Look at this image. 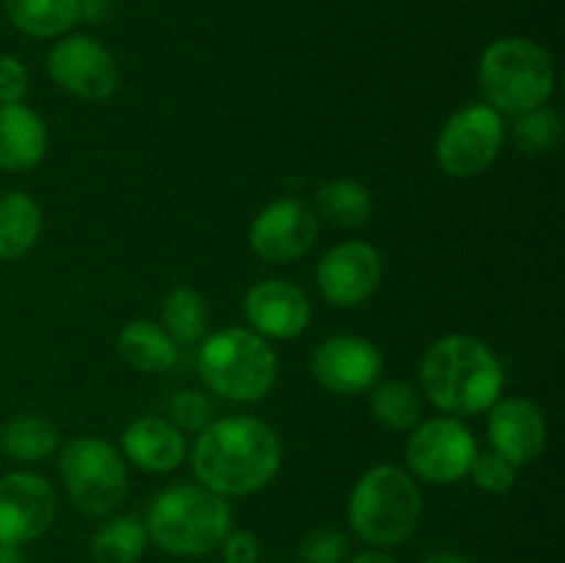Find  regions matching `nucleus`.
I'll use <instances>...</instances> for the list:
<instances>
[{
  "instance_id": "1",
  "label": "nucleus",
  "mask_w": 565,
  "mask_h": 563,
  "mask_svg": "<svg viewBox=\"0 0 565 563\" xmlns=\"http://www.w3.org/2000/svg\"><path fill=\"white\" fill-rule=\"evenodd\" d=\"M285 445L265 419L235 414L213 419L193 445V475L221 497H248L265 489L281 469Z\"/></svg>"
},
{
  "instance_id": "2",
  "label": "nucleus",
  "mask_w": 565,
  "mask_h": 563,
  "mask_svg": "<svg viewBox=\"0 0 565 563\" xmlns=\"http://www.w3.org/2000/svg\"><path fill=\"white\" fill-rule=\"evenodd\" d=\"M419 381L428 401L447 417H475L500 401L505 370L500 357L472 334H447L425 351Z\"/></svg>"
},
{
  "instance_id": "3",
  "label": "nucleus",
  "mask_w": 565,
  "mask_h": 563,
  "mask_svg": "<svg viewBox=\"0 0 565 563\" xmlns=\"http://www.w3.org/2000/svg\"><path fill=\"white\" fill-rule=\"evenodd\" d=\"M147 533L160 550L182 557L210 555L232 530V506L202 484L160 491L147 511Z\"/></svg>"
},
{
  "instance_id": "4",
  "label": "nucleus",
  "mask_w": 565,
  "mask_h": 563,
  "mask_svg": "<svg viewBox=\"0 0 565 563\" xmlns=\"http://www.w3.org/2000/svg\"><path fill=\"white\" fill-rule=\"evenodd\" d=\"M196 370L204 386L235 403L263 401L279 379V357L257 331L230 326L199 342Z\"/></svg>"
},
{
  "instance_id": "5",
  "label": "nucleus",
  "mask_w": 565,
  "mask_h": 563,
  "mask_svg": "<svg viewBox=\"0 0 565 563\" xmlns=\"http://www.w3.org/2000/svg\"><path fill=\"white\" fill-rule=\"evenodd\" d=\"M423 495L406 469L379 464L356 480L348 502L351 528L364 544L395 546L417 530Z\"/></svg>"
},
{
  "instance_id": "6",
  "label": "nucleus",
  "mask_w": 565,
  "mask_h": 563,
  "mask_svg": "<svg viewBox=\"0 0 565 563\" xmlns=\"http://www.w3.org/2000/svg\"><path fill=\"white\" fill-rule=\"evenodd\" d=\"M480 86L486 103L500 114H527L555 92V61L533 39H497L480 55Z\"/></svg>"
},
{
  "instance_id": "7",
  "label": "nucleus",
  "mask_w": 565,
  "mask_h": 563,
  "mask_svg": "<svg viewBox=\"0 0 565 563\" xmlns=\"http://www.w3.org/2000/svg\"><path fill=\"white\" fill-rule=\"evenodd\" d=\"M61 480L75 508L86 517H108L127 497L121 453L99 436H77L61 447Z\"/></svg>"
},
{
  "instance_id": "8",
  "label": "nucleus",
  "mask_w": 565,
  "mask_h": 563,
  "mask_svg": "<svg viewBox=\"0 0 565 563\" xmlns=\"http://www.w3.org/2000/svg\"><path fill=\"white\" fill-rule=\"evenodd\" d=\"M505 144V121L489 103H469L445 121L436 138V160L441 171L458 180L478 177L500 158Z\"/></svg>"
},
{
  "instance_id": "9",
  "label": "nucleus",
  "mask_w": 565,
  "mask_h": 563,
  "mask_svg": "<svg viewBox=\"0 0 565 563\" xmlns=\"http://www.w3.org/2000/svg\"><path fill=\"white\" fill-rule=\"evenodd\" d=\"M478 442L458 417H434L414 425L406 442V464L414 478L425 484H456L469 475Z\"/></svg>"
},
{
  "instance_id": "10",
  "label": "nucleus",
  "mask_w": 565,
  "mask_h": 563,
  "mask_svg": "<svg viewBox=\"0 0 565 563\" xmlns=\"http://www.w3.org/2000/svg\"><path fill=\"white\" fill-rule=\"evenodd\" d=\"M47 72L64 92L86 103H103L119 88L114 53L86 33H66L50 47Z\"/></svg>"
},
{
  "instance_id": "11",
  "label": "nucleus",
  "mask_w": 565,
  "mask_h": 563,
  "mask_svg": "<svg viewBox=\"0 0 565 563\" xmlns=\"http://www.w3.org/2000/svg\"><path fill=\"white\" fill-rule=\"evenodd\" d=\"M320 219L301 199H276L257 213L248 230V246L259 259L274 265L303 257L318 241Z\"/></svg>"
},
{
  "instance_id": "12",
  "label": "nucleus",
  "mask_w": 565,
  "mask_h": 563,
  "mask_svg": "<svg viewBox=\"0 0 565 563\" xmlns=\"http://www.w3.org/2000/svg\"><path fill=\"white\" fill-rule=\"evenodd\" d=\"M58 513L55 489L36 472L0 475V544L22 546L50 530Z\"/></svg>"
},
{
  "instance_id": "13",
  "label": "nucleus",
  "mask_w": 565,
  "mask_h": 563,
  "mask_svg": "<svg viewBox=\"0 0 565 563\" xmlns=\"http://www.w3.org/2000/svg\"><path fill=\"white\" fill-rule=\"evenodd\" d=\"M315 381L331 395H364L379 384L384 357L375 342L356 334H337L320 342L312 353Z\"/></svg>"
},
{
  "instance_id": "14",
  "label": "nucleus",
  "mask_w": 565,
  "mask_h": 563,
  "mask_svg": "<svg viewBox=\"0 0 565 563\" xmlns=\"http://www.w3.org/2000/svg\"><path fill=\"white\" fill-rule=\"evenodd\" d=\"M384 263L379 248L364 241H348L323 254L315 279L320 293L334 307H359L367 301L381 285Z\"/></svg>"
},
{
  "instance_id": "15",
  "label": "nucleus",
  "mask_w": 565,
  "mask_h": 563,
  "mask_svg": "<svg viewBox=\"0 0 565 563\" xmlns=\"http://www.w3.org/2000/svg\"><path fill=\"white\" fill-rule=\"evenodd\" d=\"M248 326L265 340H292L312 320L307 293L287 279H263L248 287L243 298Z\"/></svg>"
},
{
  "instance_id": "16",
  "label": "nucleus",
  "mask_w": 565,
  "mask_h": 563,
  "mask_svg": "<svg viewBox=\"0 0 565 563\" xmlns=\"http://www.w3.org/2000/svg\"><path fill=\"white\" fill-rule=\"evenodd\" d=\"M489 439L500 456L524 467L546 447V417L527 397H505L489 408Z\"/></svg>"
},
{
  "instance_id": "17",
  "label": "nucleus",
  "mask_w": 565,
  "mask_h": 563,
  "mask_svg": "<svg viewBox=\"0 0 565 563\" xmlns=\"http://www.w3.org/2000/svg\"><path fill=\"white\" fill-rule=\"evenodd\" d=\"M121 450L132 467L143 472H174L188 456L182 431L166 417H138L121 434Z\"/></svg>"
},
{
  "instance_id": "18",
  "label": "nucleus",
  "mask_w": 565,
  "mask_h": 563,
  "mask_svg": "<svg viewBox=\"0 0 565 563\" xmlns=\"http://www.w3.org/2000/svg\"><path fill=\"white\" fill-rule=\"evenodd\" d=\"M47 152V125L28 105H0V169L28 171Z\"/></svg>"
},
{
  "instance_id": "19",
  "label": "nucleus",
  "mask_w": 565,
  "mask_h": 563,
  "mask_svg": "<svg viewBox=\"0 0 565 563\" xmlns=\"http://www.w3.org/2000/svg\"><path fill=\"white\" fill-rule=\"evenodd\" d=\"M119 353L138 373H169L180 362V348L166 334V329L152 320H130L119 331Z\"/></svg>"
},
{
  "instance_id": "20",
  "label": "nucleus",
  "mask_w": 565,
  "mask_h": 563,
  "mask_svg": "<svg viewBox=\"0 0 565 563\" xmlns=\"http://www.w3.org/2000/svg\"><path fill=\"white\" fill-rule=\"evenodd\" d=\"M11 25L33 39H61L81 22L77 0H3Z\"/></svg>"
},
{
  "instance_id": "21",
  "label": "nucleus",
  "mask_w": 565,
  "mask_h": 563,
  "mask_svg": "<svg viewBox=\"0 0 565 563\" xmlns=\"http://www.w3.org/2000/svg\"><path fill=\"white\" fill-rule=\"evenodd\" d=\"M61 434L55 423L42 414H17L9 423L0 425V450L20 464L47 461L58 450Z\"/></svg>"
},
{
  "instance_id": "22",
  "label": "nucleus",
  "mask_w": 565,
  "mask_h": 563,
  "mask_svg": "<svg viewBox=\"0 0 565 563\" xmlns=\"http://www.w3.org/2000/svg\"><path fill=\"white\" fill-rule=\"evenodd\" d=\"M42 235V208L22 191L0 196V259H20Z\"/></svg>"
},
{
  "instance_id": "23",
  "label": "nucleus",
  "mask_w": 565,
  "mask_h": 563,
  "mask_svg": "<svg viewBox=\"0 0 565 563\" xmlns=\"http://www.w3.org/2000/svg\"><path fill=\"white\" fill-rule=\"evenodd\" d=\"M315 213L326 224L353 230L373 215V193L356 180H331L315 193Z\"/></svg>"
},
{
  "instance_id": "24",
  "label": "nucleus",
  "mask_w": 565,
  "mask_h": 563,
  "mask_svg": "<svg viewBox=\"0 0 565 563\" xmlns=\"http://www.w3.org/2000/svg\"><path fill=\"white\" fill-rule=\"evenodd\" d=\"M160 326L177 346H196L207 337L210 307L193 287H174L160 307Z\"/></svg>"
},
{
  "instance_id": "25",
  "label": "nucleus",
  "mask_w": 565,
  "mask_h": 563,
  "mask_svg": "<svg viewBox=\"0 0 565 563\" xmlns=\"http://www.w3.org/2000/svg\"><path fill=\"white\" fill-rule=\"evenodd\" d=\"M147 524L138 517H114L92 535L94 563H138L147 550Z\"/></svg>"
},
{
  "instance_id": "26",
  "label": "nucleus",
  "mask_w": 565,
  "mask_h": 563,
  "mask_svg": "<svg viewBox=\"0 0 565 563\" xmlns=\"http://www.w3.org/2000/svg\"><path fill=\"white\" fill-rule=\"evenodd\" d=\"M370 412L386 431H412L423 414V401L408 381H379L370 390Z\"/></svg>"
},
{
  "instance_id": "27",
  "label": "nucleus",
  "mask_w": 565,
  "mask_h": 563,
  "mask_svg": "<svg viewBox=\"0 0 565 563\" xmlns=\"http://www.w3.org/2000/svg\"><path fill=\"white\" fill-rule=\"evenodd\" d=\"M513 147L530 158H544V155L555 152L563 141V121L552 108L541 105V108L519 114L511 127Z\"/></svg>"
},
{
  "instance_id": "28",
  "label": "nucleus",
  "mask_w": 565,
  "mask_h": 563,
  "mask_svg": "<svg viewBox=\"0 0 565 563\" xmlns=\"http://www.w3.org/2000/svg\"><path fill=\"white\" fill-rule=\"evenodd\" d=\"M169 412L171 423L180 431H191V434H202L215 419L213 401L199 390H177L169 401Z\"/></svg>"
},
{
  "instance_id": "29",
  "label": "nucleus",
  "mask_w": 565,
  "mask_h": 563,
  "mask_svg": "<svg viewBox=\"0 0 565 563\" xmlns=\"http://www.w3.org/2000/svg\"><path fill=\"white\" fill-rule=\"evenodd\" d=\"M469 475H472V480L483 491H491V495H505L508 489L516 486L519 467L508 461L505 456H500L497 450H489L475 456L472 467H469Z\"/></svg>"
},
{
  "instance_id": "30",
  "label": "nucleus",
  "mask_w": 565,
  "mask_h": 563,
  "mask_svg": "<svg viewBox=\"0 0 565 563\" xmlns=\"http://www.w3.org/2000/svg\"><path fill=\"white\" fill-rule=\"evenodd\" d=\"M348 550H351V541L342 530L318 528L301 541L298 555H301V563H342Z\"/></svg>"
},
{
  "instance_id": "31",
  "label": "nucleus",
  "mask_w": 565,
  "mask_h": 563,
  "mask_svg": "<svg viewBox=\"0 0 565 563\" xmlns=\"http://www.w3.org/2000/svg\"><path fill=\"white\" fill-rule=\"evenodd\" d=\"M28 86H31V77H28L25 64L17 55L0 53V105L22 103Z\"/></svg>"
},
{
  "instance_id": "32",
  "label": "nucleus",
  "mask_w": 565,
  "mask_h": 563,
  "mask_svg": "<svg viewBox=\"0 0 565 563\" xmlns=\"http://www.w3.org/2000/svg\"><path fill=\"white\" fill-rule=\"evenodd\" d=\"M224 561L226 563H257L259 544L248 530H230L224 539Z\"/></svg>"
},
{
  "instance_id": "33",
  "label": "nucleus",
  "mask_w": 565,
  "mask_h": 563,
  "mask_svg": "<svg viewBox=\"0 0 565 563\" xmlns=\"http://www.w3.org/2000/svg\"><path fill=\"white\" fill-rule=\"evenodd\" d=\"M81 3V20H103L108 14L110 0H77Z\"/></svg>"
},
{
  "instance_id": "34",
  "label": "nucleus",
  "mask_w": 565,
  "mask_h": 563,
  "mask_svg": "<svg viewBox=\"0 0 565 563\" xmlns=\"http://www.w3.org/2000/svg\"><path fill=\"white\" fill-rule=\"evenodd\" d=\"M351 563H397V561L392 555H386V552L370 550V552H362V555L353 557Z\"/></svg>"
},
{
  "instance_id": "35",
  "label": "nucleus",
  "mask_w": 565,
  "mask_h": 563,
  "mask_svg": "<svg viewBox=\"0 0 565 563\" xmlns=\"http://www.w3.org/2000/svg\"><path fill=\"white\" fill-rule=\"evenodd\" d=\"M0 563H25L20 546L14 544H0Z\"/></svg>"
},
{
  "instance_id": "36",
  "label": "nucleus",
  "mask_w": 565,
  "mask_h": 563,
  "mask_svg": "<svg viewBox=\"0 0 565 563\" xmlns=\"http://www.w3.org/2000/svg\"><path fill=\"white\" fill-rule=\"evenodd\" d=\"M425 563H469V561H467V557H461V555H452V552H441V555L428 557Z\"/></svg>"
}]
</instances>
